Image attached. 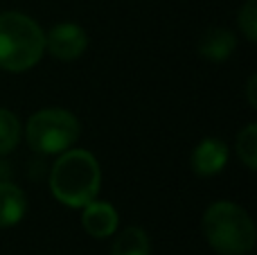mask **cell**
<instances>
[{
  "label": "cell",
  "instance_id": "1",
  "mask_svg": "<svg viewBox=\"0 0 257 255\" xmlns=\"http://www.w3.org/2000/svg\"><path fill=\"white\" fill-rule=\"evenodd\" d=\"M102 172L93 154L84 149H68L59 156L50 172L52 194L68 208H84L99 194Z\"/></svg>",
  "mask_w": 257,
  "mask_h": 255
},
{
  "label": "cell",
  "instance_id": "2",
  "mask_svg": "<svg viewBox=\"0 0 257 255\" xmlns=\"http://www.w3.org/2000/svg\"><path fill=\"white\" fill-rule=\"evenodd\" d=\"M45 52V32L34 18L21 12L0 14V68L25 72L41 61Z\"/></svg>",
  "mask_w": 257,
  "mask_h": 255
},
{
  "label": "cell",
  "instance_id": "3",
  "mask_svg": "<svg viewBox=\"0 0 257 255\" xmlns=\"http://www.w3.org/2000/svg\"><path fill=\"white\" fill-rule=\"evenodd\" d=\"M203 235L221 255H246L255 246L253 219L232 201H217L205 210Z\"/></svg>",
  "mask_w": 257,
  "mask_h": 255
},
{
  "label": "cell",
  "instance_id": "4",
  "mask_svg": "<svg viewBox=\"0 0 257 255\" xmlns=\"http://www.w3.org/2000/svg\"><path fill=\"white\" fill-rule=\"evenodd\" d=\"M27 143L39 154H63L79 138V120L66 108H43L27 120Z\"/></svg>",
  "mask_w": 257,
  "mask_h": 255
},
{
  "label": "cell",
  "instance_id": "5",
  "mask_svg": "<svg viewBox=\"0 0 257 255\" xmlns=\"http://www.w3.org/2000/svg\"><path fill=\"white\" fill-rule=\"evenodd\" d=\"M88 48V34L75 23H61L45 36V50L59 61H75Z\"/></svg>",
  "mask_w": 257,
  "mask_h": 255
},
{
  "label": "cell",
  "instance_id": "6",
  "mask_svg": "<svg viewBox=\"0 0 257 255\" xmlns=\"http://www.w3.org/2000/svg\"><path fill=\"white\" fill-rule=\"evenodd\" d=\"M228 147L219 138H203L192 152V170L199 176H214L226 167Z\"/></svg>",
  "mask_w": 257,
  "mask_h": 255
},
{
  "label": "cell",
  "instance_id": "7",
  "mask_svg": "<svg viewBox=\"0 0 257 255\" xmlns=\"http://www.w3.org/2000/svg\"><path fill=\"white\" fill-rule=\"evenodd\" d=\"M81 224H84L86 233L90 237H111L117 230V212L113 206L102 201H90L88 206H84V217H81Z\"/></svg>",
  "mask_w": 257,
  "mask_h": 255
},
{
  "label": "cell",
  "instance_id": "8",
  "mask_svg": "<svg viewBox=\"0 0 257 255\" xmlns=\"http://www.w3.org/2000/svg\"><path fill=\"white\" fill-rule=\"evenodd\" d=\"M237 48V39L226 27H210L199 39V54L208 61H226Z\"/></svg>",
  "mask_w": 257,
  "mask_h": 255
},
{
  "label": "cell",
  "instance_id": "9",
  "mask_svg": "<svg viewBox=\"0 0 257 255\" xmlns=\"http://www.w3.org/2000/svg\"><path fill=\"white\" fill-rule=\"evenodd\" d=\"M27 201L21 188L9 181H0V228H12L25 217Z\"/></svg>",
  "mask_w": 257,
  "mask_h": 255
},
{
  "label": "cell",
  "instance_id": "10",
  "mask_svg": "<svg viewBox=\"0 0 257 255\" xmlns=\"http://www.w3.org/2000/svg\"><path fill=\"white\" fill-rule=\"evenodd\" d=\"M151 244L142 228H126L115 237L111 255H149Z\"/></svg>",
  "mask_w": 257,
  "mask_h": 255
},
{
  "label": "cell",
  "instance_id": "11",
  "mask_svg": "<svg viewBox=\"0 0 257 255\" xmlns=\"http://www.w3.org/2000/svg\"><path fill=\"white\" fill-rule=\"evenodd\" d=\"M21 140V124L12 111L0 106V156L9 154Z\"/></svg>",
  "mask_w": 257,
  "mask_h": 255
},
{
  "label": "cell",
  "instance_id": "12",
  "mask_svg": "<svg viewBox=\"0 0 257 255\" xmlns=\"http://www.w3.org/2000/svg\"><path fill=\"white\" fill-rule=\"evenodd\" d=\"M237 154L248 170L257 167V124H248L237 136Z\"/></svg>",
  "mask_w": 257,
  "mask_h": 255
},
{
  "label": "cell",
  "instance_id": "13",
  "mask_svg": "<svg viewBox=\"0 0 257 255\" xmlns=\"http://www.w3.org/2000/svg\"><path fill=\"white\" fill-rule=\"evenodd\" d=\"M239 27L244 36L255 43L257 41V0H246V5L239 9Z\"/></svg>",
  "mask_w": 257,
  "mask_h": 255
},
{
  "label": "cell",
  "instance_id": "14",
  "mask_svg": "<svg viewBox=\"0 0 257 255\" xmlns=\"http://www.w3.org/2000/svg\"><path fill=\"white\" fill-rule=\"evenodd\" d=\"M255 84H257V77H250V79H248V102H250V106H257V97H255Z\"/></svg>",
  "mask_w": 257,
  "mask_h": 255
}]
</instances>
